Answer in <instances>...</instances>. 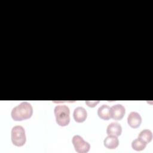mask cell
<instances>
[{
	"instance_id": "cell-1",
	"label": "cell",
	"mask_w": 153,
	"mask_h": 153,
	"mask_svg": "<svg viewBox=\"0 0 153 153\" xmlns=\"http://www.w3.org/2000/svg\"><path fill=\"white\" fill-rule=\"evenodd\" d=\"M33 114L31 104L27 102H22L13 108L11 116L13 120L20 121L30 118Z\"/></svg>"
},
{
	"instance_id": "cell-2",
	"label": "cell",
	"mask_w": 153,
	"mask_h": 153,
	"mask_svg": "<svg viewBox=\"0 0 153 153\" xmlns=\"http://www.w3.org/2000/svg\"><path fill=\"white\" fill-rule=\"evenodd\" d=\"M56 121L60 126H66L70 122V110L65 105H57L54 109Z\"/></svg>"
},
{
	"instance_id": "cell-3",
	"label": "cell",
	"mask_w": 153,
	"mask_h": 153,
	"mask_svg": "<svg viewBox=\"0 0 153 153\" xmlns=\"http://www.w3.org/2000/svg\"><path fill=\"white\" fill-rule=\"evenodd\" d=\"M11 139L13 145L16 146H22L26 143V137L25 130L21 126H14L11 129Z\"/></svg>"
},
{
	"instance_id": "cell-4",
	"label": "cell",
	"mask_w": 153,
	"mask_h": 153,
	"mask_svg": "<svg viewBox=\"0 0 153 153\" xmlns=\"http://www.w3.org/2000/svg\"><path fill=\"white\" fill-rule=\"evenodd\" d=\"M72 144L75 150L78 153H85L88 152L90 148V145L86 142L79 135H75L72 139Z\"/></svg>"
},
{
	"instance_id": "cell-5",
	"label": "cell",
	"mask_w": 153,
	"mask_h": 153,
	"mask_svg": "<svg viewBox=\"0 0 153 153\" xmlns=\"http://www.w3.org/2000/svg\"><path fill=\"white\" fill-rule=\"evenodd\" d=\"M125 113V108L121 104L114 105L111 108V117L114 120H121Z\"/></svg>"
},
{
	"instance_id": "cell-6",
	"label": "cell",
	"mask_w": 153,
	"mask_h": 153,
	"mask_svg": "<svg viewBox=\"0 0 153 153\" xmlns=\"http://www.w3.org/2000/svg\"><path fill=\"white\" fill-rule=\"evenodd\" d=\"M127 123L131 128H137L142 123L141 116L139 113L132 111L128 115Z\"/></svg>"
},
{
	"instance_id": "cell-7",
	"label": "cell",
	"mask_w": 153,
	"mask_h": 153,
	"mask_svg": "<svg viewBox=\"0 0 153 153\" xmlns=\"http://www.w3.org/2000/svg\"><path fill=\"white\" fill-rule=\"evenodd\" d=\"M87 117V112L85 108L81 106H78L75 108L73 113V117L75 121L77 123L84 122Z\"/></svg>"
},
{
	"instance_id": "cell-8",
	"label": "cell",
	"mask_w": 153,
	"mask_h": 153,
	"mask_svg": "<svg viewBox=\"0 0 153 153\" xmlns=\"http://www.w3.org/2000/svg\"><path fill=\"white\" fill-rule=\"evenodd\" d=\"M122 133L121 126L116 122L110 123L106 128V133L108 135H114L119 136Z\"/></svg>"
},
{
	"instance_id": "cell-9",
	"label": "cell",
	"mask_w": 153,
	"mask_h": 153,
	"mask_svg": "<svg viewBox=\"0 0 153 153\" xmlns=\"http://www.w3.org/2000/svg\"><path fill=\"white\" fill-rule=\"evenodd\" d=\"M104 146L110 149H115L119 145V140L116 136L108 135L103 140Z\"/></svg>"
},
{
	"instance_id": "cell-10",
	"label": "cell",
	"mask_w": 153,
	"mask_h": 153,
	"mask_svg": "<svg viewBox=\"0 0 153 153\" xmlns=\"http://www.w3.org/2000/svg\"><path fill=\"white\" fill-rule=\"evenodd\" d=\"M97 115L102 120H109L111 117V108L107 105H101L97 109Z\"/></svg>"
},
{
	"instance_id": "cell-11",
	"label": "cell",
	"mask_w": 153,
	"mask_h": 153,
	"mask_svg": "<svg viewBox=\"0 0 153 153\" xmlns=\"http://www.w3.org/2000/svg\"><path fill=\"white\" fill-rule=\"evenodd\" d=\"M138 137L143 140L146 144L149 143L152 139V133L149 129H145L142 130L139 135Z\"/></svg>"
},
{
	"instance_id": "cell-12",
	"label": "cell",
	"mask_w": 153,
	"mask_h": 153,
	"mask_svg": "<svg viewBox=\"0 0 153 153\" xmlns=\"http://www.w3.org/2000/svg\"><path fill=\"white\" fill-rule=\"evenodd\" d=\"M146 143L141 139L140 138H137L133 140L131 142V147L132 148L137 151H140L142 150H143L146 146Z\"/></svg>"
},
{
	"instance_id": "cell-13",
	"label": "cell",
	"mask_w": 153,
	"mask_h": 153,
	"mask_svg": "<svg viewBox=\"0 0 153 153\" xmlns=\"http://www.w3.org/2000/svg\"><path fill=\"white\" fill-rule=\"evenodd\" d=\"M85 104L87 105L88 106L91 107V108H93L99 103V100H96V101L95 100H93V101H91H91L85 100Z\"/></svg>"
}]
</instances>
